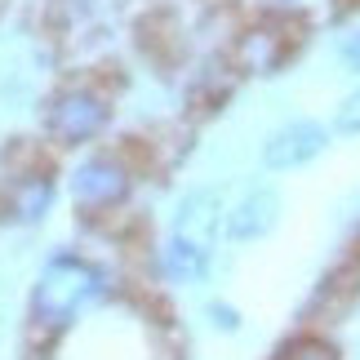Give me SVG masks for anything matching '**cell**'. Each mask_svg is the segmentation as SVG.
I'll return each mask as SVG.
<instances>
[{
  "label": "cell",
  "mask_w": 360,
  "mask_h": 360,
  "mask_svg": "<svg viewBox=\"0 0 360 360\" xmlns=\"http://www.w3.org/2000/svg\"><path fill=\"white\" fill-rule=\"evenodd\" d=\"M53 205V183L45 174H27V178H13L9 183V196H5V210L13 223H40Z\"/></svg>",
  "instance_id": "7"
},
{
  "label": "cell",
  "mask_w": 360,
  "mask_h": 360,
  "mask_svg": "<svg viewBox=\"0 0 360 360\" xmlns=\"http://www.w3.org/2000/svg\"><path fill=\"white\" fill-rule=\"evenodd\" d=\"M223 223H227V218H223V196H218V187H200V191H191V196H183V205H178L174 236L187 240V245L214 249Z\"/></svg>",
  "instance_id": "4"
},
{
  "label": "cell",
  "mask_w": 360,
  "mask_h": 360,
  "mask_svg": "<svg viewBox=\"0 0 360 360\" xmlns=\"http://www.w3.org/2000/svg\"><path fill=\"white\" fill-rule=\"evenodd\" d=\"M165 271H169V281H178V285H196V281H205V271H210V249L187 245V240L174 236L165 245Z\"/></svg>",
  "instance_id": "8"
},
{
  "label": "cell",
  "mask_w": 360,
  "mask_h": 360,
  "mask_svg": "<svg viewBox=\"0 0 360 360\" xmlns=\"http://www.w3.org/2000/svg\"><path fill=\"white\" fill-rule=\"evenodd\" d=\"M103 120H107L103 98H94V94H85V89H67V94L53 98L49 116H45V129L58 138V143L72 147V143H85V138L98 134Z\"/></svg>",
  "instance_id": "3"
},
{
  "label": "cell",
  "mask_w": 360,
  "mask_h": 360,
  "mask_svg": "<svg viewBox=\"0 0 360 360\" xmlns=\"http://www.w3.org/2000/svg\"><path fill=\"white\" fill-rule=\"evenodd\" d=\"M338 58L352 67V72H360V27L356 32H347L342 36V45H338Z\"/></svg>",
  "instance_id": "11"
},
{
  "label": "cell",
  "mask_w": 360,
  "mask_h": 360,
  "mask_svg": "<svg viewBox=\"0 0 360 360\" xmlns=\"http://www.w3.org/2000/svg\"><path fill=\"white\" fill-rule=\"evenodd\" d=\"M210 321H214V329H236L240 316L231 311V307H223V302H214V307H210Z\"/></svg>",
  "instance_id": "12"
},
{
  "label": "cell",
  "mask_w": 360,
  "mask_h": 360,
  "mask_svg": "<svg viewBox=\"0 0 360 360\" xmlns=\"http://www.w3.org/2000/svg\"><path fill=\"white\" fill-rule=\"evenodd\" d=\"M325 147H329V129L321 120H289L262 143V165H267L271 174L302 169V165H311Z\"/></svg>",
  "instance_id": "2"
},
{
  "label": "cell",
  "mask_w": 360,
  "mask_h": 360,
  "mask_svg": "<svg viewBox=\"0 0 360 360\" xmlns=\"http://www.w3.org/2000/svg\"><path fill=\"white\" fill-rule=\"evenodd\" d=\"M276 360H338V352L329 347V342H321V338H298V342H289Z\"/></svg>",
  "instance_id": "9"
},
{
  "label": "cell",
  "mask_w": 360,
  "mask_h": 360,
  "mask_svg": "<svg viewBox=\"0 0 360 360\" xmlns=\"http://www.w3.org/2000/svg\"><path fill=\"white\" fill-rule=\"evenodd\" d=\"M124 191H129V174L107 156H94L76 169V200L80 205H98L103 210V205H116Z\"/></svg>",
  "instance_id": "6"
},
{
  "label": "cell",
  "mask_w": 360,
  "mask_h": 360,
  "mask_svg": "<svg viewBox=\"0 0 360 360\" xmlns=\"http://www.w3.org/2000/svg\"><path fill=\"white\" fill-rule=\"evenodd\" d=\"M281 223V191L276 187H254L227 210V236L231 240H262L267 231Z\"/></svg>",
  "instance_id": "5"
},
{
  "label": "cell",
  "mask_w": 360,
  "mask_h": 360,
  "mask_svg": "<svg viewBox=\"0 0 360 360\" xmlns=\"http://www.w3.org/2000/svg\"><path fill=\"white\" fill-rule=\"evenodd\" d=\"M103 294V276L98 267H89L85 258H53L40 271L36 285V321L40 325H67L72 316L85 307L89 298Z\"/></svg>",
  "instance_id": "1"
},
{
  "label": "cell",
  "mask_w": 360,
  "mask_h": 360,
  "mask_svg": "<svg viewBox=\"0 0 360 360\" xmlns=\"http://www.w3.org/2000/svg\"><path fill=\"white\" fill-rule=\"evenodd\" d=\"M334 129H338V134H360V89L342 98L338 116H334Z\"/></svg>",
  "instance_id": "10"
}]
</instances>
